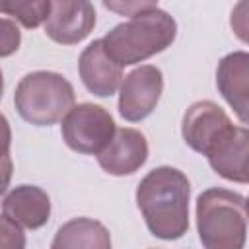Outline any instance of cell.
Masks as SVG:
<instances>
[{"label":"cell","mask_w":249,"mask_h":249,"mask_svg":"<svg viewBox=\"0 0 249 249\" xmlns=\"http://www.w3.org/2000/svg\"><path fill=\"white\" fill-rule=\"evenodd\" d=\"M191 183L187 175L171 165H160L138 183L136 206L146 228L158 239L173 241L189 230Z\"/></svg>","instance_id":"1"},{"label":"cell","mask_w":249,"mask_h":249,"mask_svg":"<svg viewBox=\"0 0 249 249\" xmlns=\"http://www.w3.org/2000/svg\"><path fill=\"white\" fill-rule=\"evenodd\" d=\"M175 37V19L165 10L154 8L107 31L103 37V47L117 64L130 66L163 53L167 47H171Z\"/></svg>","instance_id":"2"},{"label":"cell","mask_w":249,"mask_h":249,"mask_svg":"<svg viewBox=\"0 0 249 249\" xmlns=\"http://www.w3.org/2000/svg\"><path fill=\"white\" fill-rule=\"evenodd\" d=\"M245 198L230 189H206L196 198V231L206 249H241L247 241Z\"/></svg>","instance_id":"3"},{"label":"cell","mask_w":249,"mask_h":249,"mask_svg":"<svg viewBox=\"0 0 249 249\" xmlns=\"http://www.w3.org/2000/svg\"><path fill=\"white\" fill-rule=\"evenodd\" d=\"M74 101L72 84L62 74L51 70L25 74L18 82L14 93L18 115L35 126H51L62 121L74 107Z\"/></svg>","instance_id":"4"},{"label":"cell","mask_w":249,"mask_h":249,"mask_svg":"<svg viewBox=\"0 0 249 249\" xmlns=\"http://www.w3.org/2000/svg\"><path fill=\"white\" fill-rule=\"evenodd\" d=\"M60 132L70 150L97 156L109 146L117 126L105 107L95 103H78L62 119Z\"/></svg>","instance_id":"5"},{"label":"cell","mask_w":249,"mask_h":249,"mask_svg":"<svg viewBox=\"0 0 249 249\" xmlns=\"http://www.w3.org/2000/svg\"><path fill=\"white\" fill-rule=\"evenodd\" d=\"M163 91V74L158 66L142 64L130 70L121 84L119 113L128 123L144 121L158 105Z\"/></svg>","instance_id":"6"},{"label":"cell","mask_w":249,"mask_h":249,"mask_svg":"<svg viewBox=\"0 0 249 249\" xmlns=\"http://www.w3.org/2000/svg\"><path fill=\"white\" fill-rule=\"evenodd\" d=\"M231 126L233 123L226 115V111L218 103L204 99L193 103L187 109L181 123V134L191 150L208 156Z\"/></svg>","instance_id":"7"},{"label":"cell","mask_w":249,"mask_h":249,"mask_svg":"<svg viewBox=\"0 0 249 249\" xmlns=\"http://www.w3.org/2000/svg\"><path fill=\"white\" fill-rule=\"evenodd\" d=\"M95 27V8L89 0H51L45 33L58 45H78Z\"/></svg>","instance_id":"8"},{"label":"cell","mask_w":249,"mask_h":249,"mask_svg":"<svg viewBox=\"0 0 249 249\" xmlns=\"http://www.w3.org/2000/svg\"><path fill=\"white\" fill-rule=\"evenodd\" d=\"M216 86L239 123L249 124V53L226 54L216 68Z\"/></svg>","instance_id":"9"},{"label":"cell","mask_w":249,"mask_h":249,"mask_svg":"<svg viewBox=\"0 0 249 249\" xmlns=\"http://www.w3.org/2000/svg\"><path fill=\"white\" fill-rule=\"evenodd\" d=\"M148 160V140L136 128H117L109 146L97 154V163L103 171L115 177L132 175Z\"/></svg>","instance_id":"10"},{"label":"cell","mask_w":249,"mask_h":249,"mask_svg":"<svg viewBox=\"0 0 249 249\" xmlns=\"http://www.w3.org/2000/svg\"><path fill=\"white\" fill-rule=\"evenodd\" d=\"M78 72L88 91L97 97H111L123 84V66L107 54L103 39L91 41L82 51Z\"/></svg>","instance_id":"11"},{"label":"cell","mask_w":249,"mask_h":249,"mask_svg":"<svg viewBox=\"0 0 249 249\" xmlns=\"http://www.w3.org/2000/svg\"><path fill=\"white\" fill-rule=\"evenodd\" d=\"M208 165L226 181L245 183L249 167V128L231 126L206 156Z\"/></svg>","instance_id":"12"},{"label":"cell","mask_w":249,"mask_h":249,"mask_svg":"<svg viewBox=\"0 0 249 249\" xmlns=\"http://www.w3.org/2000/svg\"><path fill=\"white\" fill-rule=\"evenodd\" d=\"M2 216L27 230L43 228L51 218V198L35 185H18L2 198Z\"/></svg>","instance_id":"13"},{"label":"cell","mask_w":249,"mask_h":249,"mask_svg":"<svg viewBox=\"0 0 249 249\" xmlns=\"http://www.w3.org/2000/svg\"><path fill=\"white\" fill-rule=\"evenodd\" d=\"M53 249H74V247H95V249H109L111 235L109 230L91 218H74L58 228L53 243Z\"/></svg>","instance_id":"14"},{"label":"cell","mask_w":249,"mask_h":249,"mask_svg":"<svg viewBox=\"0 0 249 249\" xmlns=\"http://www.w3.org/2000/svg\"><path fill=\"white\" fill-rule=\"evenodd\" d=\"M4 16L14 18L25 29H35L51 16V0H0Z\"/></svg>","instance_id":"15"},{"label":"cell","mask_w":249,"mask_h":249,"mask_svg":"<svg viewBox=\"0 0 249 249\" xmlns=\"http://www.w3.org/2000/svg\"><path fill=\"white\" fill-rule=\"evenodd\" d=\"M230 27L241 43L249 45V0H237L230 14Z\"/></svg>","instance_id":"16"},{"label":"cell","mask_w":249,"mask_h":249,"mask_svg":"<svg viewBox=\"0 0 249 249\" xmlns=\"http://www.w3.org/2000/svg\"><path fill=\"white\" fill-rule=\"evenodd\" d=\"M158 4V0H103V6L119 16H138L142 12L154 10Z\"/></svg>","instance_id":"17"},{"label":"cell","mask_w":249,"mask_h":249,"mask_svg":"<svg viewBox=\"0 0 249 249\" xmlns=\"http://www.w3.org/2000/svg\"><path fill=\"white\" fill-rule=\"evenodd\" d=\"M4 29H6V37H4L2 56H8L10 53L18 51V47H19V31H18V27H14V23L10 19H4Z\"/></svg>","instance_id":"18"},{"label":"cell","mask_w":249,"mask_h":249,"mask_svg":"<svg viewBox=\"0 0 249 249\" xmlns=\"http://www.w3.org/2000/svg\"><path fill=\"white\" fill-rule=\"evenodd\" d=\"M245 208H247V216H249V196L245 198Z\"/></svg>","instance_id":"19"},{"label":"cell","mask_w":249,"mask_h":249,"mask_svg":"<svg viewBox=\"0 0 249 249\" xmlns=\"http://www.w3.org/2000/svg\"><path fill=\"white\" fill-rule=\"evenodd\" d=\"M245 183H249V167H247V177H245Z\"/></svg>","instance_id":"20"}]
</instances>
